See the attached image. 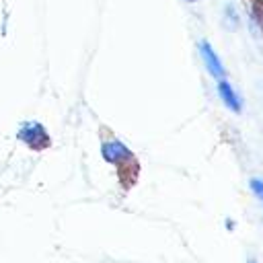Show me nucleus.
<instances>
[{
  "mask_svg": "<svg viewBox=\"0 0 263 263\" xmlns=\"http://www.w3.org/2000/svg\"><path fill=\"white\" fill-rule=\"evenodd\" d=\"M253 10H255V18H257V23L263 27V2H257V4L253 6Z\"/></svg>",
  "mask_w": 263,
  "mask_h": 263,
  "instance_id": "nucleus-6",
  "label": "nucleus"
},
{
  "mask_svg": "<svg viewBox=\"0 0 263 263\" xmlns=\"http://www.w3.org/2000/svg\"><path fill=\"white\" fill-rule=\"evenodd\" d=\"M218 92H220V97H222V101L234 111V113H238L240 111V101H238V97L234 95V90L230 88V84L226 82V80H220L218 82Z\"/></svg>",
  "mask_w": 263,
  "mask_h": 263,
  "instance_id": "nucleus-4",
  "label": "nucleus"
},
{
  "mask_svg": "<svg viewBox=\"0 0 263 263\" xmlns=\"http://www.w3.org/2000/svg\"><path fill=\"white\" fill-rule=\"evenodd\" d=\"M21 138H23L29 146H33V148H41V146L47 144L45 129H43L39 123H29V125H25L23 132H21Z\"/></svg>",
  "mask_w": 263,
  "mask_h": 263,
  "instance_id": "nucleus-1",
  "label": "nucleus"
},
{
  "mask_svg": "<svg viewBox=\"0 0 263 263\" xmlns=\"http://www.w3.org/2000/svg\"><path fill=\"white\" fill-rule=\"evenodd\" d=\"M251 187H253V191H255V193L261 197V201H263V181H261V179H253V181H251Z\"/></svg>",
  "mask_w": 263,
  "mask_h": 263,
  "instance_id": "nucleus-5",
  "label": "nucleus"
},
{
  "mask_svg": "<svg viewBox=\"0 0 263 263\" xmlns=\"http://www.w3.org/2000/svg\"><path fill=\"white\" fill-rule=\"evenodd\" d=\"M103 156H105L109 162H119V160H123V158H129V150H127L121 142L111 140V142H107V144L103 146Z\"/></svg>",
  "mask_w": 263,
  "mask_h": 263,
  "instance_id": "nucleus-2",
  "label": "nucleus"
},
{
  "mask_svg": "<svg viewBox=\"0 0 263 263\" xmlns=\"http://www.w3.org/2000/svg\"><path fill=\"white\" fill-rule=\"evenodd\" d=\"M201 55H203V60H205V66H208V70H210L214 76H222V74H224V70H222V64H220L218 55L214 53V49L210 47V43H201Z\"/></svg>",
  "mask_w": 263,
  "mask_h": 263,
  "instance_id": "nucleus-3",
  "label": "nucleus"
}]
</instances>
